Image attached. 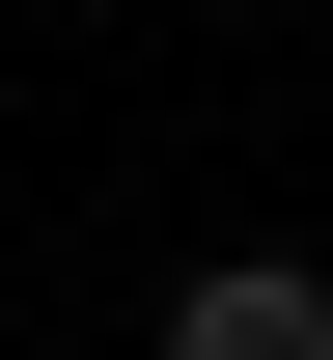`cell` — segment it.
Masks as SVG:
<instances>
[{"label":"cell","mask_w":333,"mask_h":360,"mask_svg":"<svg viewBox=\"0 0 333 360\" xmlns=\"http://www.w3.org/2000/svg\"><path fill=\"white\" fill-rule=\"evenodd\" d=\"M167 360H333V277L306 250H194L167 277Z\"/></svg>","instance_id":"6da1fadb"}]
</instances>
